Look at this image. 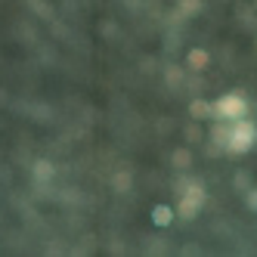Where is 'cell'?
I'll use <instances>...</instances> for the list:
<instances>
[{"label":"cell","mask_w":257,"mask_h":257,"mask_svg":"<svg viewBox=\"0 0 257 257\" xmlns=\"http://www.w3.org/2000/svg\"><path fill=\"white\" fill-rule=\"evenodd\" d=\"M189 115H192L195 121H205V118H214V108H211V102H205V99H192V102H189Z\"/></svg>","instance_id":"cell-6"},{"label":"cell","mask_w":257,"mask_h":257,"mask_svg":"<svg viewBox=\"0 0 257 257\" xmlns=\"http://www.w3.org/2000/svg\"><path fill=\"white\" fill-rule=\"evenodd\" d=\"M174 217H177V211H174L171 205H155V208H152V223H155V226H168Z\"/></svg>","instance_id":"cell-5"},{"label":"cell","mask_w":257,"mask_h":257,"mask_svg":"<svg viewBox=\"0 0 257 257\" xmlns=\"http://www.w3.org/2000/svg\"><path fill=\"white\" fill-rule=\"evenodd\" d=\"M177 10H180V16H195L201 10V0H180Z\"/></svg>","instance_id":"cell-7"},{"label":"cell","mask_w":257,"mask_h":257,"mask_svg":"<svg viewBox=\"0 0 257 257\" xmlns=\"http://www.w3.org/2000/svg\"><path fill=\"white\" fill-rule=\"evenodd\" d=\"M171 161H174V164H177V168H180V171H183V168H189V164H192V155H189V152H186V149H177V152H174V158H171Z\"/></svg>","instance_id":"cell-8"},{"label":"cell","mask_w":257,"mask_h":257,"mask_svg":"<svg viewBox=\"0 0 257 257\" xmlns=\"http://www.w3.org/2000/svg\"><path fill=\"white\" fill-rule=\"evenodd\" d=\"M248 208H251V211H257V189H254V192H248Z\"/></svg>","instance_id":"cell-12"},{"label":"cell","mask_w":257,"mask_h":257,"mask_svg":"<svg viewBox=\"0 0 257 257\" xmlns=\"http://www.w3.org/2000/svg\"><path fill=\"white\" fill-rule=\"evenodd\" d=\"M214 108V118L217 121H235V118H245L248 115V99L242 93H223L220 99L211 102Z\"/></svg>","instance_id":"cell-3"},{"label":"cell","mask_w":257,"mask_h":257,"mask_svg":"<svg viewBox=\"0 0 257 257\" xmlns=\"http://www.w3.org/2000/svg\"><path fill=\"white\" fill-rule=\"evenodd\" d=\"M183 81V71H168V84H180Z\"/></svg>","instance_id":"cell-11"},{"label":"cell","mask_w":257,"mask_h":257,"mask_svg":"<svg viewBox=\"0 0 257 257\" xmlns=\"http://www.w3.org/2000/svg\"><path fill=\"white\" fill-rule=\"evenodd\" d=\"M214 143L217 146H223L226 152L232 155H242L248 149H254V143H257V127L254 121L248 118H235V121H217L214 127Z\"/></svg>","instance_id":"cell-1"},{"label":"cell","mask_w":257,"mask_h":257,"mask_svg":"<svg viewBox=\"0 0 257 257\" xmlns=\"http://www.w3.org/2000/svg\"><path fill=\"white\" fill-rule=\"evenodd\" d=\"M180 189H186L180 195V201H177V217H183V220H195L198 217V211H201V205H205V189H201V183H180Z\"/></svg>","instance_id":"cell-2"},{"label":"cell","mask_w":257,"mask_h":257,"mask_svg":"<svg viewBox=\"0 0 257 257\" xmlns=\"http://www.w3.org/2000/svg\"><path fill=\"white\" fill-rule=\"evenodd\" d=\"M211 65V56H208V50H189V56H186V68L189 71H205Z\"/></svg>","instance_id":"cell-4"},{"label":"cell","mask_w":257,"mask_h":257,"mask_svg":"<svg viewBox=\"0 0 257 257\" xmlns=\"http://www.w3.org/2000/svg\"><path fill=\"white\" fill-rule=\"evenodd\" d=\"M34 174H38V180H47V177H53V168L47 161H38V171H34Z\"/></svg>","instance_id":"cell-10"},{"label":"cell","mask_w":257,"mask_h":257,"mask_svg":"<svg viewBox=\"0 0 257 257\" xmlns=\"http://www.w3.org/2000/svg\"><path fill=\"white\" fill-rule=\"evenodd\" d=\"M115 189H118V192H127V189H131V177H127V174H118V177H115Z\"/></svg>","instance_id":"cell-9"}]
</instances>
